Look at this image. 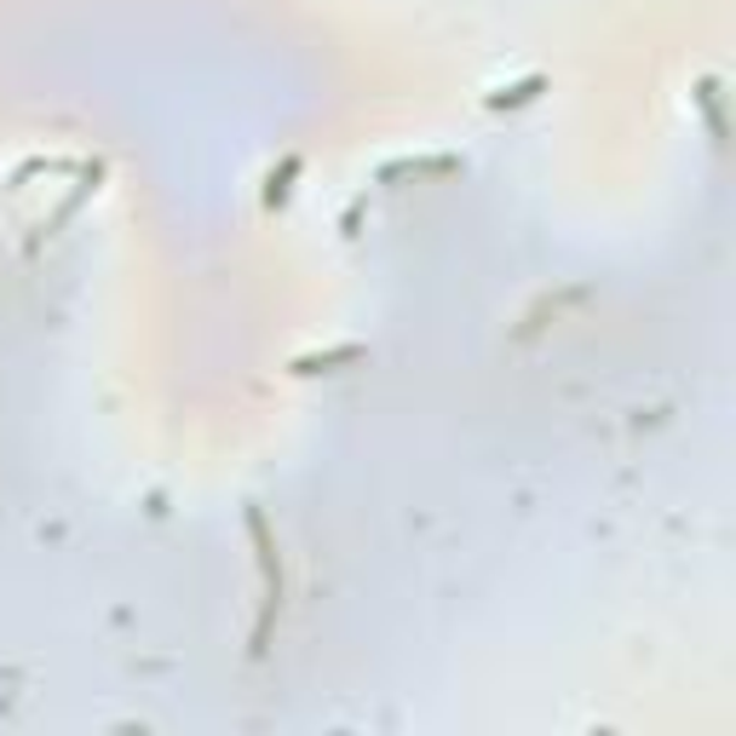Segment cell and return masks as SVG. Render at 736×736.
<instances>
[{
    "mask_svg": "<svg viewBox=\"0 0 736 736\" xmlns=\"http://www.w3.org/2000/svg\"><path fill=\"white\" fill-rule=\"evenodd\" d=\"M248 536L259 547V576H265V615H259V633H253V656H265V639H271V615L282 604V564H277V541L271 529H265V512L248 507Z\"/></svg>",
    "mask_w": 736,
    "mask_h": 736,
    "instance_id": "1",
    "label": "cell"
},
{
    "mask_svg": "<svg viewBox=\"0 0 736 736\" xmlns=\"http://www.w3.org/2000/svg\"><path fill=\"white\" fill-rule=\"evenodd\" d=\"M340 363H363V345H340V351H329V357H300L293 369H300V374H322V369H340Z\"/></svg>",
    "mask_w": 736,
    "mask_h": 736,
    "instance_id": "4",
    "label": "cell"
},
{
    "mask_svg": "<svg viewBox=\"0 0 736 736\" xmlns=\"http://www.w3.org/2000/svg\"><path fill=\"white\" fill-rule=\"evenodd\" d=\"M300 156H288L277 173H271V185H265V208H282V201H288V190H293V179H300Z\"/></svg>",
    "mask_w": 736,
    "mask_h": 736,
    "instance_id": "3",
    "label": "cell"
},
{
    "mask_svg": "<svg viewBox=\"0 0 736 736\" xmlns=\"http://www.w3.org/2000/svg\"><path fill=\"white\" fill-rule=\"evenodd\" d=\"M547 93V75H524L512 86H500V93H489V110H524V104H536Z\"/></svg>",
    "mask_w": 736,
    "mask_h": 736,
    "instance_id": "2",
    "label": "cell"
}]
</instances>
